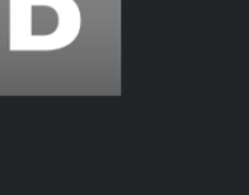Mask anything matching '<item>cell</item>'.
Masks as SVG:
<instances>
[{
  "instance_id": "1",
  "label": "cell",
  "mask_w": 249,
  "mask_h": 195,
  "mask_svg": "<svg viewBox=\"0 0 249 195\" xmlns=\"http://www.w3.org/2000/svg\"><path fill=\"white\" fill-rule=\"evenodd\" d=\"M82 15L74 0H9V50L57 51L77 38Z\"/></svg>"
}]
</instances>
